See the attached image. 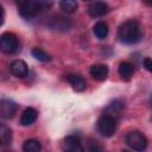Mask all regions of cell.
I'll list each match as a JSON object with an SVG mask.
<instances>
[{
    "label": "cell",
    "mask_w": 152,
    "mask_h": 152,
    "mask_svg": "<svg viewBox=\"0 0 152 152\" xmlns=\"http://www.w3.org/2000/svg\"><path fill=\"white\" fill-rule=\"evenodd\" d=\"M93 32H94V34H95L96 38H99V39H106L107 36H108L109 28H108V25L104 21H97L94 25V27H93Z\"/></svg>",
    "instance_id": "obj_16"
},
{
    "label": "cell",
    "mask_w": 152,
    "mask_h": 152,
    "mask_svg": "<svg viewBox=\"0 0 152 152\" xmlns=\"http://www.w3.org/2000/svg\"><path fill=\"white\" fill-rule=\"evenodd\" d=\"M42 150V145L36 139H27L23 144V151L24 152H39Z\"/></svg>",
    "instance_id": "obj_19"
},
{
    "label": "cell",
    "mask_w": 152,
    "mask_h": 152,
    "mask_svg": "<svg viewBox=\"0 0 152 152\" xmlns=\"http://www.w3.org/2000/svg\"><path fill=\"white\" fill-rule=\"evenodd\" d=\"M66 81L71 86V88L75 91H83L87 88V82L86 80L78 75V74H68L66 75Z\"/></svg>",
    "instance_id": "obj_10"
},
{
    "label": "cell",
    "mask_w": 152,
    "mask_h": 152,
    "mask_svg": "<svg viewBox=\"0 0 152 152\" xmlns=\"http://www.w3.org/2000/svg\"><path fill=\"white\" fill-rule=\"evenodd\" d=\"M31 53H32V56H33L37 61H39V62H44V63H45V62H50V61H51L50 55H48L44 50H42V49H39V48L32 49Z\"/></svg>",
    "instance_id": "obj_20"
},
{
    "label": "cell",
    "mask_w": 152,
    "mask_h": 152,
    "mask_svg": "<svg viewBox=\"0 0 152 152\" xmlns=\"http://www.w3.org/2000/svg\"><path fill=\"white\" fill-rule=\"evenodd\" d=\"M72 23L70 19L65 18V17H61V15H55L53 19H52V27L56 28V30H69L71 27Z\"/></svg>",
    "instance_id": "obj_15"
},
{
    "label": "cell",
    "mask_w": 152,
    "mask_h": 152,
    "mask_svg": "<svg viewBox=\"0 0 152 152\" xmlns=\"http://www.w3.org/2000/svg\"><path fill=\"white\" fill-rule=\"evenodd\" d=\"M10 71L13 76L18 78H24L28 74V68H27V64L23 59H14L10 64Z\"/></svg>",
    "instance_id": "obj_8"
},
{
    "label": "cell",
    "mask_w": 152,
    "mask_h": 152,
    "mask_svg": "<svg viewBox=\"0 0 152 152\" xmlns=\"http://www.w3.org/2000/svg\"><path fill=\"white\" fill-rule=\"evenodd\" d=\"M118 72H119V75H120V77L122 78V80H129L132 76H133V74H134V66H133V64L132 63H129V62H121L120 64H119V69H118Z\"/></svg>",
    "instance_id": "obj_14"
},
{
    "label": "cell",
    "mask_w": 152,
    "mask_h": 152,
    "mask_svg": "<svg viewBox=\"0 0 152 152\" xmlns=\"http://www.w3.org/2000/svg\"><path fill=\"white\" fill-rule=\"evenodd\" d=\"M89 72L94 80L101 82V81H104L107 78L109 70H108V66L106 64H94L90 66Z\"/></svg>",
    "instance_id": "obj_11"
},
{
    "label": "cell",
    "mask_w": 152,
    "mask_h": 152,
    "mask_svg": "<svg viewBox=\"0 0 152 152\" xmlns=\"http://www.w3.org/2000/svg\"><path fill=\"white\" fill-rule=\"evenodd\" d=\"M62 148L66 152H82L84 148L78 137L76 135H68L63 139Z\"/></svg>",
    "instance_id": "obj_6"
},
{
    "label": "cell",
    "mask_w": 152,
    "mask_h": 152,
    "mask_svg": "<svg viewBox=\"0 0 152 152\" xmlns=\"http://www.w3.org/2000/svg\"><path fill=\"white\" fill-rule=\"evenodd\" d=\"M124 102L120 101V100H114L112 101L104 109V113L103 114H107V115H110L113 118H115L116 120L121 116L122 114V110H124Z\"/></svg>",
    "instance_id": "obj_12"
},
{
    "label": "cell",
    "mask_w": 152,
    "mask_h": 152,
    "mask_svg": "<svg viewBox=\"0 0 152 152\" xmlns=\"http://www.w3.org/2000/svg\"><path fill=\"white\" fill-rule=\"evenodd\" d=\"M142 37L140 24L134 19H128L120 24L118 28V38L121 43L127 45H133L140 42Z\"/></svg>",
    "instance_id": "obj_1"
},
{
    "label": "cell",
    "mask_w": 152,
    "mask_h": 152,
    "mask_svg": "<svg viewBox=\"0 0 152 152\" xmlns=\"http://www.w3.org/2000/svg\"><path fill=\"white\" fill-rule=\"evenodd\" d=\"M0 141L2 146H7L12 142V131L5 125L0 126Z\"/></svg>",
    "instance_id": "obj_18"
},
{
    "label": "cell",
    "mask_w": 152,
    "mask_h": 152,
    "mask_svg": "<svg viewBox=\"0 0 152 152\" xmlns=\"http://www.w3.org/2000/svg\"><path fill=\"white\" fill-rule=\"evenodd\" d=\"M38 118V112L32 108V107H27L23 113H21V116H20V125L21 126H30L32 125Z\"/></svg>",
    "instance_id": "obj_13"
},
{
    "label": "cell",
    "mask_w": 152,
    "mask_h": 152,
    "mask_svg": "<svg viewBox=\"0 0 152 152\" xmlns=\"http://www.w3.org/2000/svg\"><path fill=\"white\" fill-rule=\"evenodd\" d=\"M17 112V106L12 100L4 99L0 101V116L2 119H12Z\"/></svg>",
    "instance_id": "obj_9"
},
{
    "label": "cell",
    "mask_w": 152,
    "mask_h": 152,
    "mask_svg": "<svg viewBox=\"0 0 152 152\" xmlns=\"http://www.w3.org/2000/svg\"><path fill=\"white\" fill-rule=\"evenodd\" d=\"M109 12V6L103 1H95L91 2L88 7V14L93 18H100L106 15Z\"/></svg>",
    "instance_id": "obj_7"
},
{
    "label": "cell",
    "mask_w": 152,
    "mask_h": 152,
    "mask_svg": "<svg viewBox=\"0 0 152 152\" xmlns=\"http://www.w3.org/2000/svg\"><path fill=\"white\" fill-rule=\"evenodd\" d=\"M18 37L12 32H5L0 37V50L4 53H13L18 50Z\"/></svg>",
    "instance_id": "obj_5"
},
{
    "label": "cell",
    "mask_w": 152,
    "mask_h": 152,
    "mask_svg": "<svg viewBox=\"0 0 152 152\" xmlns=\"http://www.w3.org/2000/svg\"><path fill=\"white\" fill-rule=\"evenodd\" d=\"M142 1H144L146 5H148V6H151V7H152V0H142Z\"/></svg>",
    "instance_id": "obj_22"
},
{
    "label": "cell",
    "mask_w": 152,
    "mask_h": 152,
    "mask_svg": "<svg viewBox=\"0 0 152 152\" xmlns=\"http://www.w3.org/2000/svg\"><path fill=\"white\" fill-rule=\"evenodd\" d=\"M84 1H89V0H84Z\"/></svg>",
    "instance_id": "obj_24"
},
{
    "label": "cell",
    "mask_w": 152,
    "mask_h": 152,
    "mask_svg": "<svg viewBox=\"0 0 152 152\" xmlns=\"http://www.w3.org/2000/svg\"><path fill=\"white\" fill-rule=\"evenodd\" d=\"M43 8V0H21L18 7V13L24 19H32Z\"/></svg>",
    "instance_id": "obj_2"
},
{
    "label": "cell",
    "mask_w": 152,
    "mask_h": 152,
    "mask_svg": "<svg viewBox=\"0 0 152 152\" xmlns=\"http://www.w3.org/2000/svg\"><path fill=\"white\" fill-rule=\"evenodd\" d=\"M58 5H59V8L66 14H72L78 8V4L76 0H59Z\"/></svg>",
    "instance_id": "obj_17"
},
{
    "label": "cell",
    "mask_w": 152,
    "mask_h": 152,
    "mask_svg": "<svg viewBox=\"0 0 152 152\" xmlns=\"http://www.w3.org/2000/svg\"><path fill=\"white\" fill-rule=\"evenodd\" d=\"M116 121L118 120L115 118H113L110 115H107V114H103L97 120V124H96V127H97L99 133L102 137L110 138L116 132Z\"/></svg>",
    "instance_id": "obj_3"
},
{
    "label": "cell",
    "mask_w": 152,
    "mask_h": 152,
    "mask_svg": "<svg viewBox=\"0 0 152 152\" xmlns=\"http://www.w3.org/2000/svg\"><path fill=\"white\" fill-rule=\"evenodd\" d=\"M125 141L128 147L135 151H144L147 147V139L146 137L139 131H131L126 134Z\"/></svg>",
    "instance_id": "obj_4"
},
{
    "label": "cell",
    "mask_w": 152,
    "mask_h": 152,
    "mask_svg": "<svg viewBox=\"0 0 152 152\" xmlns=\"http://www.w3.org/2000/svg\"><path fill=\"white\" fill-rule=\"evenodd\" d=\"M150 103H151V107H152V95H151V99H150Z\"/></svg>",
    "instance_id": "obj_23"
},
{
    "label": "cell",
    "mask_w": 152,
    "mask_h": 152,
    "mask_svg": "<svg viewBox=\"0 0 152 152\" xmlns=\"http://www.w3.org/2000/svg\"><path fill=\"white\" fill-rule=\"evenodd\" d=\"M142 64H144V68H145L147 71L152 72V58H150V57L144 58V59H142Z\"/></svg>",
    "instance_id": "obj_21"
}]
</instances>
